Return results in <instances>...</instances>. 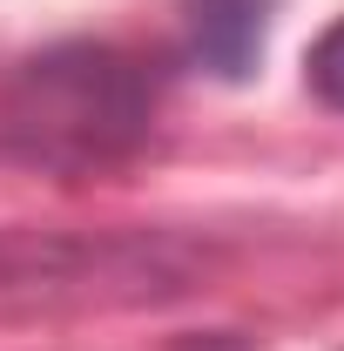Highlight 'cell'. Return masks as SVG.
Listing matches in <instances>:
<instances>
[{
	"label": "cell",
	"mask_w": 344,
	"mask_h": 351,
	"mask_svg": "<svg viewBox=\"0 0 344 351\" xmlns=\"http://www.w3.org/2000/svg\"><path fill=\"white\" fill-rule=\"evenodd\" d=\"M156 122L149 68L108 41H54L0 68V162L95 176L135 156Z\"/></svg>",
	"instance_id": "obj_1"
},
{
	"label": "cell",
	"mask_w": 344,
	"mask_h": 351,
	"mask_svg": "<svg viewBox=\"0 0 344 351\" xmlns=\"http://www.w3.org/2000/svg\"><path fill=\"white\" fill-rule=\"evenodd\" d=\"M304 82H310V95L324 101V108H338L344 115V14L310 41V61H304Z\"/></svg>",
	"instance_id": "obj_3"
},
{
	"label": "cell",
	"mask_w": 344,
	"mask_h": 351,
	"mask_svg": "<svg viewBox=\"0 0 344 351\" xmlns=\"http://www.w3.org/2000/svg\"><path fill=\"white\" fill-rule=\"evenodd\" d=\"M175 351H257L250 338H236V331H210V338H182Z\"/></svg>",
	"instance_id": "obj_4"
},
{
	"label": "cell",
	"mask_w": 344,
	"mask_h": 351,
	"mask_svg": "<svg viewBox=\"0 0 344 351\" xmlns=\"http://www.w3.org/2000/svg\"><path fill=\"white\" fill-rule=\"evenodd\" d=\"M277 7H284V0H182L189 54H196L210 75H223V82H243V75H257Z\"/></svg>",
	"instance_id": "obj_2"
}]
</instances>
